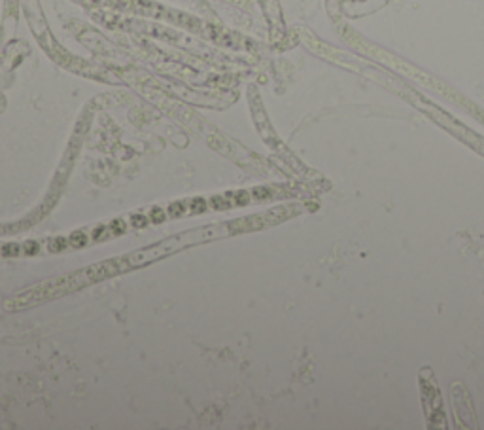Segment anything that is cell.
I'll use <instances>...</instances> for the list:
<instances>
[{"label":"cell","mask_w":484,"mask_h":430,"mask_svg":"<svg viewBox=\"0 0 484 430\" xmlns=\"http://www.w3.org/2000/svg\"><path fill=\"white\" fill-rule=\"evenodd\" d=\"M227 235H233L231 222L214 224V226H208V228H197V230H189V232H182V233L172 235V237L161 241V243L140 248V250L133 252V254L121 256V262L125 265V271H129V269H134V267H140V265H146V264H151L155 260L167 258V256L178 252V250L185 248V246L199 245V243H206V241H214V239L227 237Z\"/></svg>","instance_id":"1"},{"label":"cell","mask_w":484,"mask_h":430,"mask_svg":"<svg viewBox=\"0 0 484 430\" xmlns=\"http://www.w3.org/2000/svg\"><path fill=\"white\" fill-rule=\"evenodd\" d=\"M23 2V10L25 15H27V21L30 25L34 36L40 40L42 48L49 51L51 57H57V51H60L55 44V40L49 36L48 25H46V19H44V13H42V6L38 0H21Z\"/></svg>","instance_id":"2"},{"label":"cell","mask_w":484,"mask_h":430,"mask_svg":"<svg viewBox=\"0 0 484 430\" xmlns=\"http://www.w3.org/2000/svg\"><path fill=\"white\" fill-rule=\"evenodd\" d=\"M167 214H169V216H174V218L183 216V214H189V201H178V203L169 205Z\"/></svg>","instance_id":"3"},{"label":"cell","mask_w":484,"mask_h":430,"mask_svg":"<svg viewBox=\"0 0 484 430\" xmlns=\"http://www.w3.org/2000/svg\"><path fill=\"white\" fill-rule=\"evenodd\" d=\"M89 239H91V237L87 233H84V232H74V233L68 237V245L74 246V248H80V246L87 245Z\"/></svg>","instance_id":"4"},{"label":"cell","mask_w":484,"mask_h":430,"mask_svg":"<svg viewBox=\"0 0 484 430\" xmlns=\"http://www.w3.org/2000/svg\"><path fill=\"white\" fill-rule=\"evenodd\" d=\"M208 207V201H205L203 197H195L189 201V214H197V212H205Z\"/></svg>","instance_id":"5"},{"label":"cell","mask_w":484,"mask_h":430,"mask_svg":"<svg viewBox=\"0 0 484 430\" xmlns=\"http://www.w3.org/2000/svg\"><path fill=\"white\" fill-rule=\"evenodd\" d=\"M2 254H4V256H17V254H23V246L17 245V243L4 245V248H2Z\"/></svg>","instance_id":"6"},{"label":"cell","mask_w":484,"mask_h":430,"mask_svg":"<svg viewBox=\"0 0 484 430\" xmlns=\"http://www.w3.org/2000/svg\"><path fill=\"white\" fill-rule=\"evenodd\" d=\"M165 218H167V209H153L150 212V222H153V224H159Z\"/></svg>","instance_id":"7"},{"label":"cell","mask_w":484,"mask_h":430,"mask_svg":"<svg viewBox=\"0 0 484 430\" xmlns=\"http://www.w3.org/2000/svg\"><path fill=\"white\" fill-rule=\"evenodd\" d=\"M64 246H68V239H64V237H57L55 241H51V243H49V250L57 252V250L64 248Z\"/></svg>","instance_id":"8"},{"label":"cell","mask_w":484,"mask_h":430,"mask_svg":"<svg viewBox=\"0 0 484 430\" xmlns=\"http://www.w3.org/2000/svg\"><path fill=\"white\" fill-rule=\"evenodd\" d=\"M127 228V224H123L121 220H116V222H112L108 226V230H110V233H114V235H118V233H121L123 230Z\"/></svg>","instance_id":"9"},{"label":"cell","mask_w":484,"mask_h":430,"mask_svg":"<svg viewBox=\"0 0 484 430\" xmlns=\"http://www.w3.org/2000/svg\"><path fill=\"white\" fill-rule=\"evenodd\" d=\"M131 222H133V226H134V228H142V226H146V224L150 222V216H142V214H134L133 218H131Z\"/></svg>","instance_id":"10"},{"label":"cell","mask_w":484,"mask_h":430,"mask_svg":"<svg viewBox=\"0 0 484 430\" xmlns=\"http://www.w3.org/2000/svg\"><path fill=\"white\" fill-rule=\"evenodd\" d=\"M34 250H38V243H34V241H30V243L23 245V252H25V254H34Z\"/></svg>","instance_id":"11"}]
</instances>
